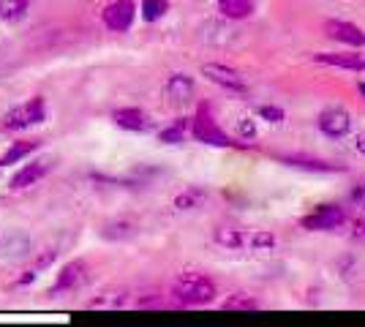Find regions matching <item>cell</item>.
<instances>
[{"mask_svg": "<svg viewBox=\"0 0 365 327\" xmlns=\"http://www.w3.org/2000/svg\"><path fill=\"white\" fill-rule=\"evenodd\" d=\"M205 199H207V191H205V188L188 186L182 194L175 197V207H178V210H194V207H199Z\"/></svg>", "mask_w": 365, "mask_h": 327, "instance_id": "cell-18", "label": "cell"}, {"mask_svg": "<svg viewBox=\"0 0 365 327\" xmlns=\"http://www.w3.org/2000/svg\"><path fill=\"white\" fill-rule=\"evenodd\" d=\"M257 11V0H218V14L227 19H245Z\"/></svg>", "mask_w": 365, "mask_h": 327, "instance_id": "cell-14", "label": "cell"}, {"mask_svg": "<svg viewBox=\"0 0 365 327\" xmlns=\"http://www.w3.org/2000/svg\"><path fill=\"white\" fill-rule=\"evenodd\" d=\"M324 33H327L330 38H335V41H341V44L365 49V31L363 28H357V25H351V22H344V19H327V22H324Z\"/></svg>", "mask_w": 365, "mask_h": 327, "instance_id": "cell-9", "label": "cell"}, {"mask_svg": "<svg viewBox=\"0 0 365 327\" xmlns=\"http://www.w3.org/2000/svg\"><path fill=\"white\" fill-rule=\"evenodd\" d=\"M185 131H188V120L182 118V120H175V123L169 125V128H164V131L158 134V140L167 142V145H178V142H182Z\"/></svg>", "mask_w": 365, "mask_h": 327, "instance_id": "cell-22", "label": "cell"}, {"mask_svg": "<svg viewBox=\"0 0 365 327\" xmlns=\"http://www.w3.org/2000/svg\"><path fill=\"white\" fill-rule=\"evenodd\" d=\"M259 118H264V120H270V123H284V109L281 107H273V104H264V107H259Z\"/></svg>", "mask_w": 365, "mask_h": 327, "instance_id": "cell-25", "label": "cell"}, {"mask_svg": "<svg viewBox=\"0 0 365 327\" xmlns=\"http://www.w3.org/2000/svg\"><path fill=\"white\" fill-rule=\"evenodd\" d=\"M357 234L365 237V221H357V224H354V237H357Z\"/></svg>", "mask_w": 365, "mask_h": 327, "instance_id": "cell-29", "label": "cell"}, {"mask_svg": "<svg viewBox=\"0 0 365 327\" xmlns=\"http://www.w3.org/2000/svg\"><path fill=\"white\" fill-rule=\"evenodd\" d=\"M240 140L245 145H251V140H257V123L251 120V118H243L240 120Z\"/></svg>", "mask_w": 365, "mask_h": 327, "instance_id": "cell-26", "label": "cell"}, {"mask_svg": "<svg viewBox=\"0 0 365 327\" xmlns=\"http://www.w3.org/2000/svg\"><path fill=\"white\" fill-rule=\"evenodd\" d=\"M169 11V0H145L142 3V16L148 22H155Z\"/></svg>", "mask_w": 365, "mask_h": 327, "instance_id": "cell-23", "label": "cell"}, {"mask_svg": "<svg viewBox=\"0 0 365 327\" xmlns=\"http://www.w3.org/2000/svg\"><path fill=\"white\" fill-rule=\"evenodd\" d=\"M82 279H85V265H82V262L66 265L63 267V273L58 276V281H55V286H52V295H58V292H63V289H74V286L82 284Z\"/></svg>", "mask_w": 365, "mask_h": 327, "instance_id": "cell-16", "label": "cell"}, {"mask_svg": "<svg viewBox=\"0 0 365 327\" xmlns=\"http://www.w3.org/2000/svg\"><path fill=\"white\" fill-rule=\"evenodd\" d=\"M46 118V104L44 98H31V101H25L22 107H14L11 112H6V118L0 120V125L6 128V131H19V128H28V125H36L41 123Z\"/></svg>", "mask_w": 365, "mask_h": 327, "instance_id": "cell-4", "label": "cell"}, {"mask_svg": "<svg viewBox=\"0 0 365 327\" xmlns=\"http://www.w3.org/2000/svg\"><path fill=\"white\" fill-rule=\"evenodd\" d=\"M344 221H346V213L341 204H319L314 213L300 218V227L308 232H330V229L344 227Z\"/></svg>", "mask_w": 365, "mask_h": 327, "instance_id": "cell-5", "label": "cell"}, {"mask_svg": "<svg viewBox=\"0 0 365 327\" xmlns=\"http://www.w3.org/2000/svg\"><path fill=\"white\" fill-rule=\"evenodd\" d=\"M351 202L365 210V188H357V191H351Z\"/></svg>", "mask_w": 365, "mask_h": 327, "instance_id": "cell-27", "label": "cell"}, {"mask_svg": "<svg viewBox=\"0 0 365 327\" xmlns=\"http://www.w3.org/2000/svg\"><path fill=\"white\" fill-rule=\"evenodd\" d=\"M46 170H49V167H46L44 161H33V164L22 167V170H19L14 177H11V188H14V191H19V188L33 186L36 180H41V177H44Z\"/></svg>", "mask_w": 365, "mask_h": 327, "instance_id": "cell-15", "label": "cell"}, {"mask_svg": "<svg viewBox=\"0 0 365 327\" xmlns=\"http://www.w3.org/2000/svg\"><path fill=\"white\" fill-rule=\"evenodd\" d=\"M112 120L125 128V131H150V118L148 112H142L137 107H128V109H115L112 112Z\"/></svg>", "mask_w": 365, "mask_h": 327, "instance_id": "cell-12", "label": "cell"}, {"mask_svg": "<svg viewBox=\"0 0 365 327\" xmlns=\"http://www.w3.org/2000/svg\"><path fill=\"white\" fill-rule=\"evenodd\" d=\"M215 243L221 246V249H251V251H270L275 246V234L270 232H245V229H229V227H221V229H215Z\"/></svg>", "mask_w": 365, "mask_h": 327, "instance_id": "cell-2", "label": "cell"}, {"mask_svg": "<svg viewBox=\"0 0 365 327\" xmlns=\"http://www.w3.org/2000/svg\"><path fill=\"white\" fill-rule=\"evenodd\" d=\"M191 131H194L197 142H202V145H213V147H245V142H235L227 131L218 128V123H215L213 118V109L207 107V104L199 107L197 118L191 123Z\"/></svg>", "mask_w": 365, "mask_h": 327, "instance_id": "cell-3", "label": "cell"}, {"mask_svg": "<svg viewBox=\"0 0 365 327\" xmlns=\"http://www.w3.org/2000/svg\"><path fill=\"white\" fill-rule=\"evenodd\" d=\"M3 251H6L9 259H19V256H25L31 251V237L22 229H11L3 240Z\"/></svg>", "mask_w": 365, "mask_h": 327, "instance_id": "cell-17", "label": "cell"}, {"mask_svg": "<svg viewBox=\"0 0 365 327\" xmlns=\"http://www.w3.org/2000/svg\"><path fill=\"white\" fill-rule=\"evenodd\" d=\"M172 297L180 306H205L215 297V284L202 273H182L172 284Z\"/></svg>", "mask_w": 365, "mask_h": 327, "instance_id": "cell-1", "label": "cell"}, {"mask_svg": "<svg viewBox=\"0 0 365 327\" xmlns=\"http://www.w3.org/2000/svg\"><path fill=\"white\" fill-rule=\"evenodd\" d=\"M31 0H0V19L6 22H19L22 16L28 14Z\"/></svg>", "mask_w": 365, "mask_h": 327, "instance_id": "cell-20", "label": "cell"}, {"mask_svg": "<svg viewBox=\"0 0 365 327\" xmlns=\"http://www.w3.org/2000/svg\"><path fill=\"white\" fill-rule=\"evenodd\" d=\"M317 125H319V131L324 134V137H333V140H338V137H344V134H349L351 128V118L346 109L341 107H327L319 112V120H317Z\"/></svg>", "mask_w": 365, "mask_h": 327, "instance_id": "cell-7", "label": "cell"}, {"mask_svg": "<svg viewBox=\"0 0 365 327\" xmlns=\"http://www.w3.org/2000/svg\"><path fill=\"white\" fill-rule=\"evenodd\" d=\"M36 147H38V142H33V140H31V142H16L14 147L9 150V153H6V156L0 158V164H14V161H19V158H25L28 153H33Z\"/></svg>", "mask_w": 365, "mask_h": 327, "instance_id": "cell-24", "label": "cell"}, {"mask_svg": "<svg viewBox=\"0 0 365 327\" xmlns=\"http://www.w3.org/2000/svg\"><path fill=\"white\" fill-rule=\"evenodd\" d=\"M194 90H197L194 79L185 77V74H172V77L167 79V88H164L169 104H175V107H185V104L194 98Z\"/></svg>", "mask_w": 365, "mask_h": 327, "instance_id": "cell-10", "label": "cell"}, {"mask_svg": "<svg viewBox=\"0 0 365 327\" xmlns=\"http://www.w3.org/2000/svg\"><path fill=\"white\" fill-rule=\"evenodd\" d=\"M202 74L210 79L213 85L227 88L232 93H245V90H248L243 74L235 71L232 66H224V63H205V66H202Z\"/></svg>", "mask_w": 365, "mask_h": 327, "instance_id": "cell-6", "label": "cell"}, {"mask_svg": "<svg viewBox=\"0 0 365 327\" xmlns=\"http://www.w3.org/2000/svg\"><path fill=\"white\" fill-rule=\"evenodd\" d=\"M134 16H137V6L131 0H115V3H109L107 9H104V25H107L109 31L123 33L131 28Z\"/></svg>", "mask_w": 365, "mask_h": 327, "instance_id": "cell-8", "label": "cell"}, {"mask_svg": "<svg viewBox=\"0 0 365 327\" xmlns=\"http://www.w3.org/2000/svg\"><path fill=\"white\" fill-rule=\"evenodd\" d=\"M101 234L107 240H131L137 234V224L134 221H109L107 227L101 229Z\"/></svg>", "mask_w": 365, "mask_h": 327, "instance_id": "cell-19", "label": "cell"}, {"mask_svg": "<svg viewBox=\"0 0 365 327\" xmlns=\"http://www.w3.org/2000/svg\"><path fill=\"white\" fill-rule=\"evenodd\" d=\"M281 161L287 167H294V170H305V172H344L341 164H330V161H322V158H311V156H281Z\"/></svg>", "mask_w": 365, "mask_h": 327, "instance_id": "cell-13", "label": "cell"}, {"mask_svg": "<svg viewBox=\"0 0 365 327\" xmlns=\"http://www.w3.org/2000/svg\"><path fill=\"white\" fill-rule=\"evenodd\" d=\"M357 88H360V93L365 95V82H360V85H357Z\"/></svg>", "mask_w": 365, "mask_h": 327, "instance_id": "cell-30", "label": "cell"}, {"mask_svg": "<svg viewBox=\"0 0 365 327\" xmlns=\"http://www.w3.org/2000/svg\"><path fill=\"white\" fill-rule=\"evenodd\" d=\"M314 61L335 66V68H346V71H365V55L360 52H317Z\"/></svg>", "mask_w": 365, "mask_h": 327, "instance_id": "cell-11", "label": "cell"}, {"mask_svg": "<svg viewBox=\"0 0 365 327\" xmlns=\"http://www.w3.org/2000/svg\"><path fill=\"white\" fill-rule=\"evenodd\" d=\"M224 311H257L259 308V300L248 295H232L229 300H224V306H221Z\"/></svg>", "mask_w": 365, "mask_h": 327, "instance_id": "cell-21", "label": "cell"}, {"mask_svg": "<svg viewBox=\"0 0 365 327\" xmlns=\"http://www.w3.org/2000/svg\"><path fill=\"white\" fill-rule=\"evenodd\" d=\"M354 147L365 153V134H357V137H354Z\"/></svg>", "mask_w": 365, "mask_h": 327, "instance_id": "cell-28", "label": "cell"}]
</instances>
